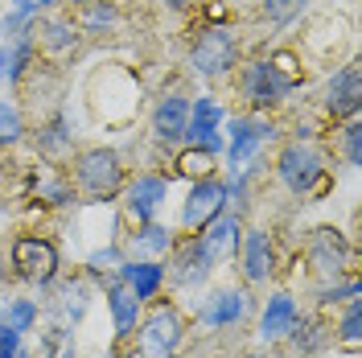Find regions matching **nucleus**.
<instances>
[{"mask_svg":"<svg viewBox=\"0 0 362 358\" xmlns=\"http://www.w3.org/2000/svg\"><path fill=\"white\" fill-rule=\"evenodd\" d=\"M276 181L293 194V198H321L329 190V153L317 144V140H305V136H293L280 153H276Z\"/></svg>","mask_w":362,"mask_h":358,"instance_id":"1","label":"nucleus"},{"mask_svg":"<svg viewBox=\"0 0 362 358\" xmlns=\"http://www.w3.org/2000/svg\"><path fill=\"white\" fill-rule=\"evenodd\" d=\"M33 54H37V45H33V29L21 33V37L0 42V79H4V83H21L25 70L37 62Z\"/></svg>","mask_w":362,"mask_h":358,"instance_id":"25","label":"nucleus"},{"mask_svg":"<svg viewBox=\"0 0 362 358\" xmlns=\"http://www.w3.org/2000/svg\"><path fill=\"white\" fill-rule=\"evenodd\" d=\"M165 358H181V354H177V350H173V354H165Z\"/></svg>","mask_w":362,"mask_h":358,"instance_id":"45","label":"nucleus"},{"mask_svg":"<svg viewBox=\"0 0 362 358\" xmlns=\"http://www.w3.org/2000/svg\"><path fill=\"white\" fill-rule=\"evenodd\" d=\"M230 136H226V144H223V153H226V165H230V173H243L251 161L259 157V149L272 140V120L264 112H239V115H230Z\"/></svg>","mask_w":362,"mask_h":358,"instance_id":"9","label":"nucleus"},{"mask_svg":"<svg viewBox=\"0 0 362 358\" xmlns=\"http://www.w3.org/2000/svg\"><path fill=\"white\" fill-rule=\"evenodd\" d=\"M305 255L321 280H346L354 276V247L338 226H313L305 239Z\"/></svg>","mask_w":362,"mask_h":358,"instance_id":"8","label":"nucleus"},{"mask_svg":"<svg viewBox=\"0 0 362 358\" xmlns=\"http://www.w3.org/2000/svg\"><path fill=\"white\" fill-rule=\"evenodd\" d=\"M74 25H78L83 37L115 33V29H119V8H115V0H83L78 13H74Z\"/></svg>","mask_w":362,"mask_h":358,"instance_id":"26","label":"nucleus"},{"mask_svg":"<svg viewBox=\"0 0 362 358\" xmlns=\"http://www.w3.org/2000/svg\"><path fill=\"white\" fill-rule=\"evenodd\" d=\"M87 99H90V112L99 115L103 124L119 128V124L136 120V112H140V83H136L132 70L103 67V70L90 74Z\"/></svg>","mask_w":362,"mask_h":358,"instance_id":"3","label":"nucleus"},{"mask_svg":"<svg viewBox=\"0 0 362 358\" xmlns=\"http://www.w3.org/2000/svg\"><path fill=\"white\" fill-rule=\"evenodd\" d=\"M296 317H300V305L293 292H272L264 313H259V342H284Z\"/></svg>","mask_w":362,"mask_h":358,"instance_id":"24","label":"nucleus"},{"mask_svg":"<svg viewBox=\"0 0 362 358\" xmlns=\"http://www.w3.org/2000/svg\"><path fill=\"white\" fill-rule=\"evenodd\" d=\"M358 140H362V124L358 120H346V128H338V149H341V161L354 169L358 165Z\"/></svg>","mask_w":362,"mask_h":358,"instance_id":"37","label":"nucleus"},{"mask_svg":"<svg viewBox=\"0 0 362 358\" xmlns=\"http://www.w3.org/2000/svg\"><path fill=\"white\" fill-rule=\"evenodd\" d=\"M21 350H25V346H21V334H17V330H13V325L0 317V358H17Z\"/></svg>","mask_w":362,"mask_h":358,"instance_id":"39","label":"nucleus"},{"mask_svg":"<svg viewBox=\"0 0 362 358\" xmlns=\"http://www.w3.org/2000/svg\"><path fill=\"white\" fill-rule=\"evenodd\" d=\"M33 45H42L49 58H66V54H74V50L83 45V33H78L74 17L45 13V17L33 21Z\"/></svg>","mask_w":362,"mask_h":358,"instance_id":"19","label":"nucleus"},{"mask_svg":"<svg viewBox=\"0 0 362 358\" xmlns=\"http://www.w3.org/2000/svg\"><path fill=\"white\" fill-rule=\"evenodd\" d=\"M165 260H169L165 264V284H173V289H202L210 280V272H214V255L206 251L198 231L194 235H177V243H173V251Z\"/></svg>","mask_w":362,"mask_h":358,"instance_id":"10","label":"nucleus"},{"mask_svg":"<svg viewBox=\"0 0 362 358\" xmlns=\"http://www.w3.org/2000/svg\"><path fill=\"white\" fill-rule=\"evenodd\" d=\"M165 4H169V8H173V13H185V8H189V4H194V0H165Z\"/></svg>","mask_w":362,"mask_h":358,"instance_id":"41","label":"nucleus"},{"mask_svg":"<svg viewBox=\"0 0 362 358\" xmlns=\"http://www.w3.org/2000/svg\"><path fill=\"white\" fill-rule=\"evenodd\" d=\"M173 165H177V169H173L169 178H189V181L214 178V157H210V153H202V149H194V144H185Z\"/></svg>","mask_w":362,"mask_h":358,"instance_id":"31","label":"nucleus"},{"mask_svg":"<svg viewBox=\"0 0 362 358\" xmlns=\"http://www.w3.org/2000/svg\"><path fill=\"white\" fill-rule=\"evenodd\" d=\"M226 202H230V185L223 178H202L189 185V194L181 202V231L185 235H194V231H202L214 214H223Z\"/></svg>","mask_w":362,"mask_h":358,"instance_id":"14","label":"nucleus"},{"mask_svg":"<svg viewBox=\"0 0 362 358\" xmlns=\"http://www.w3.org/2000/svg\"><path fill=\"white\" fill-rule=\"evenodd\" d=\"M296 91V83L288 74L272 67V58H251V62H239V95L247 103V112H276L288 103V95Z\"/></svg>","mask_w":362,"mask_h":358,"instance_id":"7","label":"nucleus"},{"mask_svg":"<svg viewBox=\"0 0 362 358\" xmlns=\"http://www.w3.org/2000/svg\"><path fill=\"white\" fill-rule=\"evenodd\" d=\"M185 124H189V99L181 91H165L153 108V120H148V132L160 149H177L185 144Z\"/></svg>","mask_w":362,"mask_h":358,"instance_id":"17","label":"nucleus"},{"mask_svg":"<svg viewBox=\"0 0 362 358\" xmlns=\"http://www.w3.org/2000/svg\"><path fill=\"white\" fill-rule=\"evenodd\" d=\"M54 284H58V301H54L58 317H62L66 325H78V321L87 317V309H90L95 280H90V276H58Z\"/></svg>","mask_w":362,"mask_h":358,"instance_id":"23","label":"nucleus"},{"mask_svg":"<svg viewBox=\"0 0 362 358\" xmlns=\"http://www.w3.org/2000/svg\"><path fill=\"white\" fill-rule=\"evenodd\" d=\"M247 358H259V354H247Z\"/></svg>","mask_w":362,"mask_h":358,"instance_id":"46","label":"nucleus"},{"mask_svg":"<svg viewBox=\"0 0 362 358\" xmlns=\"http://www.w3.org/2000/svg\"><path fill=\"white\" fill-rule=\"evenodd\" d=\"M33 194H37L42 202H49V206H70V202H78L70 178L66 173H58V169H42L37 181H33Z\"/></svg>","mask_w":362,"mask_h":358,"instance_id":"29","label":"nucleus"},{"mask_svg":"<svg viewBox=\"0 0 362 358\" xmlns=\"http://www.w3.org/2000/svg\"><path fill=\"white\" fill-rule=\"evenodd\" d=\"M42 358H78V342H74V325L66 321H49L37 337Z\"/></svg>","mask_w":362,"mask_h":358,"instance_id":"28","label":"nucleus"},{"mask_svg":"<svg viewBox=\"0 0 362 358\" xmlns=\"http://www.w3.org/2000/svg\"><path fill=\"white\" fill-rule=\"evenodd\" d=\"M8 268L29 289L45 292V289H54V280L62 276V251L45 235H21L13 243V251H8Z\"/></svg>","mask_w":362,"mask_h":358,"instance_id":"6","label":"nucleus"},{"mask_svg":"<svg viewBox=\"0 0 362 358\" xmlns=\"http://www.w3.org/2000/svg\"><path fill=\"white\" fill-rule=\"evenodd\" d=\"M173 243H177V231H169V226H160L153 219V223H136L128 231L124 255H132V260H165L173 251Z\"/></svg>","mask_w":362,"mask_h":358,"instance_id":"21","label":"nucleus"},{"mask_svg":"<svg viewBox=\"0 0 362 358\" xmlns=\"http://www.w3.org/2000/svg\"><path fill=\"white\" fill-rule=\"evenodd\" d=\"M198 235H202L206 251L214 255V264L235 260L239 239H243V214H239V210H223V214H214V219H210V223H206Z\"/></svg>","mask_w":362,"mask_h":358,"instance_id":"20","label":"nucleus"},{"mask_svg":"<svg viewBox=\"0 0 362 358\" xmlns=\"http://www.w3.org/2000/svg\"><path fill=\"white\" fill-rule=\"evenodd\" d=\"M115 280H124V284L148 305V301H157L160 289H165V264H160V260H132V255H124V264L115 268Z\"/></svg>","mask_w":362,"mask_h":358,"instance_id":"22","label":"nucleus"},{"mask_svg":"<svg viewBox=\"0 0 362 358\" xmlns=\"http://www.w3.org/2000/svg\"><path fill=\"white\" fill-rule=\"evenodd\" d=\"M243 62V45L230 25H202L189 45V70L202 79H226Z\"/></svg>","mask_w":362,"mask_h":358,"instance_id":"5","label":"nucleus"},{"mask_svg":"<svg viewBox=\"0 0 362 358\" xmlns=\"http://www.w3.org/2000/svg\"><path fill=\"white\" fill-rule=\"evenodd\" d=\"M284 337L293 342V346L300 350V354H317V350H321V346L329 342V330H325L321 321H309V317H296V321H293V330H288Z\"/></svg>","mask_w":362,"mask_h":358,"instance_id":"32","label":"nucleus"},{"mask_svg":"<svg viewBox=\"0 0 362 358\" xmlns=\"http://www.w3.org/2000/svg\"><path fill=\"white\" fill-rule=\"evenodd\" d=\"M8 280H13V268H8V260H4V251H0V292H4Z\"/></svg>","mask_w":362,"mask_h":358,"instance_id":"40","label":"nucleus"},{"mask_svg":"<svg viewBox=\"0 0 362 358\" xmlns=\"http://www.w3.org/2000/svg\"><path fill=\"white\" fill-rule=\"evenodd\" d=\"M251 309H255V301H251V289L243 284V289H214L206 292V301L198 305V313H194V321L202 325V330H230V325H243L251 317Z\"/></svg>","mask_w":362,"mask_h":358,"instance_id":"12","label":"nucleus"},{"mask_svg":"<svg viewBox=\"0 0 362 358\" xmlns=\"http://www.w3.org/2000/svg\"><path fill=\"white\" fill-rule=\"evenodd\" d=\"M74 4H83V0H74Z\"/></svg>","mask_w":362,"mask_h":358,"instance_id":"47","label":"nucleus"},{"mask_svg":"<svg viewBox=\"0 0 362 358\" xmlns=\"http://www.w3.org/2000/svg\"><path fill=\"white\" fill-rule=\"evenodd\" d=\"M66 178L83 202H115L119 190H124V181H128V169H124V157L115 149L90 144V149L74 153Z\"/></svg>","mask_w":362,"mask_h":358,"instance_id":"2","label":"nucleus"},{"mask_svg":"<svg viewBox=\"0 0 362 358\" xmlns=\"http://www.w3.org/2000/svg\"><path fill=\"white\" fill-rule=\"evenodd\" d=\"M54 4H58V0H8V13H13L17 21H37L45 13H54Z\"/></svg>","mask_w":362,"mask_h":358,"instance_id":"38","label":"nucleus"},{"mask_svg":"<svg viewBox=\"0 0 362 358\" xmlns=\"http://www.w3.org/2000/svg\"><path fill=\"white\" fill-rule=\"evenodd\" d=\"M235 260H239V272H243L247 289H264L268 280H276L280 255H276V239H272L268 226H243V239H239Z\"/></svg>","mask_w":362,"mask_h":358,"instance_id":"11","label":"nucleus"},{"mask_svg":"<svg viewBox=\"0 0 362 358\" xmlns=\"http://www.w3.org/2000/svg\"><path fill=\"white\" fill-rule=\"evenodd\" d=\"M305 8H309V0H259V17L268 25H276V29L300 21Z\"/></svg>","mask_w":362,"mask_h":358,"instance_id":"35","label":"nucleus"},{"mask_svg":"<svg viewBox=\"0 0 362 358\" xmlns=\"http://www.w3.org/2000/svg\"><path fill=\"white\" fill-rule=\"evenodd\" d=\"M169 198V178L165 173H136V178L124 181L119 190V202H124V214L128 223H153L160 214V206Z\"/></svg>","mask_w":362,"mask_h":358,"instance_id":"13","label":"nucleus"},{"mask_svg":"<svg viewBox=\"0 0 362 358\" xmlns=\"http://www.w3.org/2000/svg\"><path fill=\"white\" fill-rule=\"evenodd\" d=\"M99 358H119V346H112V350H103Z\"/></svg>","mask_w":362,"mask_h":358,"instance_id":"43","label":"nucleus"},{"mask_svg":"<svg viewBox=\"0 0 362 358\" xmlns=\"http://www.w3.org/2000/svg\"><path fill=\"white\" fill-rule=\"evenodd\" d=\"M334 346H346V350H358V337H362V301H346L341 305V321L334 325Z\"/></svg>","mask_w":362,"mask_h":358,"instance_id":"30","label":"nucleus"},{"mask_svg":"<svg viewBox=\"0 0 362 358\" xmlns=\"http://www.w3.org/2000/svg\"><path fill=\"white\" fill-rule=\"evenodd\" d=\"M37 153L45 157V165H54V161H62L74 153V140H70V128L62 115H54L49 124L37 128Z\"/></svg>","mask_w":362,"mask_h":358,"instance_id":"27","label":"nucleus"},{"mask_svg":"<svg viewBox=\"0 0 362 358\" xmlns=\"http://www.w3.org/2000/svg\"><path fill=\"white\" fill-rule=\"evenodd\" d=\"M119 358H144V354H140V346H132V350H124Z\"/></svg>","mask_w":362,"mask_h":358,"instance_id":"42","label":"nucleus"},{"mask_svg":"<svg viewBox=\"0 0 362 358\" xmlns=\"http://www.w3.org/2000/svg\"><path fill=\"white\" fill-rule=\"evenodd\" d=\"M223 108H218V99L214 95H202V99H194L189 103V124H185V144H194V149H202L210 157H218L223 153Z\"/></svg>","mask_w":362,"mask_h":358,"instance_id":"16","label":"nucleus"},{"mask_svg":"<svg viewBox=\"0 0 362 358\" xmlns=\"http://www.w3.org/2000/svg\"><path fill=\"white\" fill-rule=\"evenodd\" d=\"M25 140V115L13 103H0V149H13Z\"/></svg>","mask_w":362,"mask_h":358,"instance_id":"36","label":"nucleus"},{"mask_svg":"<svg viewBox=\"0 0 362 358\" xmlns=\"http://www.w3.org/2000/svg\"><path fill=\"white\" fill-rule=\"evenodd\" d=\"M37 313H42V305L33 301V296H13V301H4V321L17 330V334H29V330H37Z\"/></svg>","mask_w":362,"mask_h":358,"instance_id":"33","label":"nucleus"},{"mask_svg":"<svg viewBox=\"0 0 362 358\" xmlns=\"http://www.w3.org/2000/svg\"><path fill=\"white\" fill-rule=\"evenodd\" d=\"M17 358H33V354H29V350H21V354H17Z\"/></svg>","mask_w":362,"mask_h":358,"instance_id":"44","label":"nucleus"},{"mask_svg":"<svg viewBox=\"0 0 362 358\" xmlns=\"http://www.w3.org/2000/svg\"><path fill=\"white\" fill-rule=\"evenodd\" d=\"M185 330H189V321H185L177 301H169V296L148 301L144 313H140V325H136L140 354L144 358H165V354H173V350H181Z\"/></svg>","mask_w":362,"mask_h":358,"instance_id":"4","label":"nucleus"},{"mask_svg":"<svg viewBox=\"0 0 362 358\" xmlns=\"http://www.w3.org/2000/svg\"><path fill=\"white\" fill-rule=\"evenodd\" d=\"M103 301H107V313H112L115 346L128 342V337H136V325H140V313H144V301H140L124 280H107V284H103Z\"/></svg>","mask_w":362,"mask_h":358,"instance_id":"18","label":"nucleus"},{"mask_svg":"<svg viewBox=\"0 0 362 358\" xmlns=\"http://www.w3.org/2000/svg\"><path fill=\"white\" fill-rule=\"evenodd\" d=\"M354 296H362L358 276H346V280H325V284L317 289V309H338V305L354 301Z\"/></svg>","mask_w":362,"mask_h":358,"instance_id":"34","label":"nucleus"},{"mask_svg":"<svg viewBox=\"0 0 362 358\" xmlns=\"http://www.w3.org/2000/svg\"><path fill=\"white\" fill-rule=\"evenodd\" d=\"M321 108L334 120H358L362 112V74L358 62H346L325 79V95H321Z\"/></svg>","mask_w":362,"mask_h":358,"instance_id":"15","label":"nucleus"}]
</instances>
